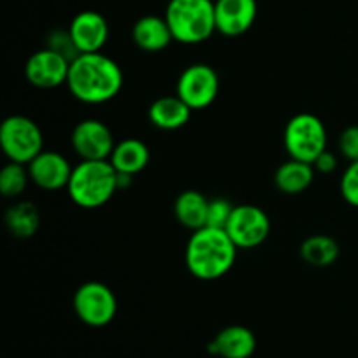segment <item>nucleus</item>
Here are the masks:
<instances>
[{
  "instance_id": "nucleus-16",
  "label": "nucleus",
  "mask_w": 358,
  "mask_h": 358,
  "mask_svg": "<svg viewBox=\"0 0 358 358\" xmlns=\"http://www.w3.org/2000/svg\"><path fill=\"white\" fill-rule=\"evenodd\" d=\"M131 38L136 48L145 52H159L175 42L166 17L156 14H147L136 20L131 28Z\"/></svg>"
},
{
  "instance_id": "nucleus-24",
  "label": "nucleus",
  "mask_w": 358,
  "mask_h": 358,
  "mask_svg": "<svg viewBox=\"0 0 358 358\" xmlns=\"http://www.w3.org/2000/svg\"><path fill=\"white\" fill-rule=\"evenodd\" d=\"M233 210H234V205H231L229 199H226V198L210 199L208 219H206V226H208V227H219V229H226V226H227V222H229Z\"/></svg>"
},
{
  "instance_id": "nucleus-10",
  "label": "nucleus",
  "mask_w": 358,
  "mask_h": 358,
  "mask_svg": "<svg viewBox=\"0 0 358 358\" xmlns=\"http://www.w3.org/2000/svg\"><path fill=\"white\" fill-rule=\"evenodd\" d=\"M70 143L77 156L83 161H103L110 159L115 147L114 133L98 119H84L73 128Z\"/></svg>"
},
{
  "instance_id": "nucleus-3",
  "label": "nucleus",
  "mask_w": 358,
  "mask_h": 358,
  "mask_svg": "<svg viewBox=\"0 0 358 358\" xmlns=\"http://www.w3.org/2000/svg\"><path fill=\"white\" fill-rule=\"evenodd\" d=\"M117 191V171L108 159H80V163L73 166L66 185L70 199L84 210H94L107 205Z\"/></svg>"
},
{
  "instance_id": "nucleus-18",
  "label": "nucleus",
  "mask_w": 358,
  "mask_h": 358,
  "mask_svg": "<svg viewBox=\"0 0 358 358\" xmlns=\"http://www.w3.org/2000/svg\"><path fill=\"white\" fill-rule=\"evenodd\" d=\"M117 173L124 175H138L147 168L150 161V150L145 142L138 138H124L115 143L112 156L108 159Z\"/></svg>"
},
{
  "instance_id": "nucleus-13",
  "label": "nucleus",
  "mask_w": 358,
  "mask_h": 358,
  "mask_svg": "<svg viewBox=\"0 0 358 358\" xmlns=\"http://www.w3.org/2000/svg\"><path fill=\"white\" fill-rule=\"evenodd\" d=\"M73 44L80 55L84 52H100L108 41V23L98 10H83L76 14L69 27Z\"/></svg>"
},
{
  "instance_id": "nucleus-2",
  "label": "nucleus",
  "mask_w": 358,
  "mask_h": 358,
  "mask_svg": "<svg viewBox=\"0 0 358 358\" xmlns=\"http://www.w3.org/2000/svg\"><path fill=\"white\" fill-rule=\"evenodd\" d=\"M240 248L234 245L226 229L201 227L192 231L185 247V266L196 280L215 282L226 276L236 262Z\"/></svg>"
},
{
  "instance_id": "nucleus-19",
  "label": "nucleus",
  "mask_w": 358,
  "mask_h": 358,
  "mask_svg": "<svg viewBox=\"0 0 358 358\" xmlns=\"http://www.w3.org/2000/svg\"><path fill=\"white\" fill-rule=\"evenodd\" d=\"M315 173H317V170H315L313 164L289 157V161L280 164L278 170H276L275 185L283 194H301L313 184Z\"/></svg>"
},
{
  "instance_id": "nucleus-27",
  "label": "nucleus",
  "mask_w": 358,
  "mask_h": 358,
  "mask_svg": "<svg viewBox=\"0 0 358 358\" xmlns=\"http://www.w3.org/2000/svg\"><path fill=\"white\" fill-rule=\"evenodd\" d=\"M339 152L352 163L358 161V126H348L339 136Z\"/></svg>"
},
{
  "instance_id": "nucleus-14",
  "label": "nucleus",
  "mask_w": 358,
  "mask_h": 358,
  "mask_svg": "<svg viewBox=\"0 0 358 358\" xmlns=\"http://www.w3.org/2000/svg\"><path fill=\"white\" fill-rule=\"evenodd\" d=\"M257 17L255 0H215L217 31L226 37H240Z\"/></svg>"
},
{
  "instance_id": "nucleus-4",
  "label": "nucleus",
  "mask_w": 358,
  "mask_h": 358,
  "mask_svg": "<svg viewBox=\"0 0 358 358\" xmlns=\"http://www.w3.org/2000/svg\"><path fill=\"white\" fill-rule=\"evenodd\" d=\"M164 17L178 44H201L217 31L213 0H170Z\"/></svg>"
},
{
  "instance_id": "nucleus-7",
  "label": "nucleus",
  "mask_w": 358,
  "mask_h": 358,
  "mask_svg": "<svg viewBox=\"0 0 358 358\" xmlns=\"http://www.w3.org/2000/svg\"><path fill=\"white\" fill-rule=\"evenodd\" d=\"M73 311L87 327H107L117 315V297L105 283L86 282L73 294Z\"/></svg>"
},
{
  "instance_id": "nucleus-26",
  "label": "nucleus",
  "mask_w": 358,
  "mask_h": 358,
  "mask_svg": "<svg viewBox=\"0 0 358 358\" xmlns=\"http://www.w3.org/2000/svg\"><path fill=\"white\" fill-rule=\"evenodd\" d=\"M339 191L350 206L358 208V161H352L348 164L339 182Z\"/></svg>"
},
{
  "instance_id": "nucleus-23",
  "label": "nucleus",
  "mask_w": 358,
  "mask_h": 358,
  "mask_svg": "<svg viewBox=\"0 0 358 358\" xmlns=\"http://www.w3.org/2000/svg\"><path fill=\"white\" fill-rule=\"evenodd\" d=\"M28 182H30V173H28L27 164L9 161L0 170V192L3 198H20L27 189Z\"/></svg>"
},
{
  "instance_id": "nucleus-25",
  "label": "nucleus",
  "mask_w": 358,
  "mask_h": 358,
  "mask_svg": "<svg viewBox=\"0 0 358 358\" xmlns=\"http://www.w3.org/2000/svg\"><path fill=\"white\" fill-rule=\"evenodd\" d=\"M45 48L59 52V55L65 56V58L70 59V62H73V59L80 55L79 49H77V45L73 44V38H72V35H70L69 30L51 31V35L48 37V45H45Z\"/></svg>"
},
{
  "instance_id": "nucleus-22",
  "label": "nucleus",
  "mask_w": 358,
  "mask_h": 358,
  "mask_svg": "<svg viewBox=\"0 0 358 358\" xmlns=\"http://www.w3.org/2000/svg\"><path fill=\"white\" fill-rule=\"evenodd\" d=\"M301 257L313 268H329L339 257V243L327 234H313L301 245Z\"/></svg>"
},
{
  "instance_id": "nucleus-11",
  "label": "nucleus",
  "mask_w": 358,
  "mask_h": 358,
  "mask_svg": "<svg viewBox=\"0 0 358 358\" xmlns=\"http://www.w3.org/2000/svg\"><path fill=\"white\" fill-rule=\"evenodd\" d=\"M70 59L52 49L44 48L35 51L24 65V77L38 90H52L66 84L70 72Z\"/></svg>"
},
{
  "instance_id": "nucleus-20",
  "label": "nucleus",
  "mask_w": 358,
  "mask_h": 358,
  "mask_svg": "<svg viewBox=\"0 0 358 358\" xmlns=\"http://www.w3.org/2000/svg\"><path fill=\"white\" fill-rule=\"evenodd\" d=\"M210 199L198 191H184L175 199V219L178 224L191 231H198L206 226Z\"/></svg>"
},
{
  "instance_id": "nucleus-17",
  "label": "nucleus",
  "mask_w": 358,
  "mask_h": 358,
  "mask_svg": "<svg viewBox=\"0 0 358 358\" xmlns=\"http://www.w3.org/2000/svg\"><path fill=\"white\" fill-rule=\"evenodd\" d=\"M191 114L192 108L177 94L157 98L147 110L150 124L163 131H175V129L184 128L191 119Z\"/></svg>"
},
{
  "instance_id": "nucleus-21",
  "label": "nucleus",
  "mask_w": 358,
  "mask_h": 358,
  "mask_svg": "<svg viewBox=\"0 0 358 358\" xmlns=\"http://www.w3.org/2000/svg\"><path fill=\"white\" fill-rule=\"evenodd\" d=\"M3 222L14 238L28 240L41 227V212L31 201H17L7 208Z\"/></svg>"
},
{
  "instance_id": "nucleus-28",
  "label": "nucleus",
  "mask_w": 358,
  "mask_h": 358,
  "mask_svg": "<svg viewBox=\"0 0 358 358\" xmlns=\"http://www.w3.org/2000/svg\"><path fill=\"white\" fill-rule=\"evenodd\" d=\"M313 166L318 173H324V175L332 173V171H336V168H338V156H336L334 152H331L329 149L324 150V152L315 159Z\"/></svg>"
},
{
  "instance_id": "nucleus-5",
  "label": "nucleus",
  "mask_w": 358,
  "mask_h": 358,
  "mask_svg": "<svg viewBox=\"0 0 358 358\" xmlns=\"http://www.w3.org/2000/svg\"><path fill=\"white\" fill-rule=\"evenodd\" d=\"M283 145L289 157L313 164L327 150V128L318 115L301 112L287 122Z\"/></svg>"
},
{
  "instance_id": "nucleus-6",
  "label": "nucleus",
  "mask_w": 358,
  "mask_h": 358,
  "mask_svg": "<svg viewBox=\"0 0 358 358\" xmlns=\"http://www.w3.org/2000/svg\"><path fill=\"white\" fill-rule=\"evenodd\" d=\"M0 147L9 161L28 164L44 150V133L34 119L9 115L0 126Z\"/></svg>"
},
{
  "instance_id": "nucleus-1",
  "label": "nucleus",
  "mask_w": 358,
  "mask_h": 358,
  "mask_svg": "<svg viewBox=\"0 0 358 358\" xmlns=\"http://www.w3.org/2000/svg\"><path fill=\"white\" fill-rule=\"evenodd\" d=\"M124 76L121 66L103 52H84L70 63L66 87L76 100L87 105H101L114 100L122 90Z\"/></svg>"
},
{
  "instance_id": "nucleus-8",
  "label": "nucleus",
  "mask_w": 358,
  "mask_h": 358,
  "mask_svg": "<svg viewBox=\"0 0 358 358\" xmlns=\"http://www.w3.org/2000/svg\"><path fill=\"white\" fill-rule=\"evenodd\" d=\"M220 90L219 73L206 63H192L177 80L175 94L194 110H203L215 101Z\"/></svg>"
},
{
  "instance_id": "nucleus-9",
  "label": "nucleus",
  "mask_w": 358,
  "mask_h": 358,
  "mask_svg": "<svg viewBox=\"0 0 358 358\" xmlns=\"http://www.w3.org/2000/svg\"><path fill=\"white\" fill-rule=\"evenodd\" d=\"M226 231L238 248L250 250L268 240L269 231H271V220H269L268 213L259 206L238 205L231 213Z\"/></svg>"
},
{
  "instance_id": "nucleus-12",
  "label": "nucleus",
  "mask_w": 358,
  "mask_h": 358,
  "mask_svg": "<svg viewBox=\"0 0 358 358\" xmlns=\"http://www.w3.org/2000/svg\"><path fill=\"white\" fill-rule=\"evenodd\" d=\"M27 166L28 173H30V180L38 189H44V191L66 189L73 170L69 159L63 154L56 152V150H42Z\"/></svg>"
},
{
  "instance_id": "nucleus-15",
  "label": "nucleus",
  "mask_w": 358,
  "mask_h": 358,
  "mask_svg": "<svg viewBox=\"0 0 358 358\" xmlns=\"http://www.w3.org/2000/svg\"><path fill=\"white\" fill-rule=\"evenodd\" d=\"M257 350L255 334L245 325H229L210 341L208 352L220 358H250Z\"/></svg>"
}]
</instances>
